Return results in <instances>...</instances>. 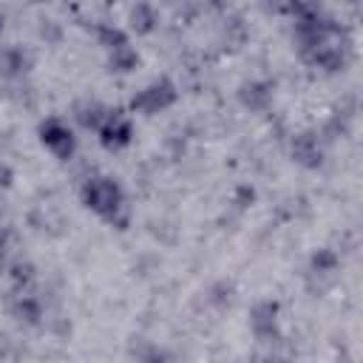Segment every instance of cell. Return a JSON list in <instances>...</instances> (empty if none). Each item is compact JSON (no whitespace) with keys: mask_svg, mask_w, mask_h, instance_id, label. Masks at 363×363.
I'll return each mask as SVG.
<instances>
[{"mask_svg":"<svg viewBox=\"0 0 363 363\" xmlns=\"http://www.w3.org/2000/svg\"><path fill=\"white\" fill-rule=\"evenodd\" d=\"M31 3H48V0H31Z\"/></svg>","mask_w":363,"mask_h":363,"instance_id":"7402d4cb","label":"cell"},{"mask_svg":"<svg viewBox=\"0 0 363 363\" xmlns=\"http://www.w3.org/2000/svg\"><path fill=\"white\" fill-rule=\"evenodd\" d=\"M128 23H130V31H136V34H150V31L156 28L159 17H156V9H153L150 3L139 0V3L130 9V14H128Z\"/></svg>","mask_w":363,"mask_h":363,"instance_id":"30bf717a","label":"cell"},{"mask_svg":"<svg viewBox=\"0 0 363 363\" xmlns=\"http://www.w3.org/2000/svg\"><path fill=\"white\" fill-rule=\"evenodd\" d=\"M3 28H6V17H3V11H0V34H3Z\"/></svg>","mask_w":363,"mask_h":363,"instance_id":"44dd1931","label":"cell"},{"mask_svg":"<svg viewBox=\"0 0 363 363\" xmlns=\"http://www.w3.org/2000/svg\"><path fill=\"white\" fill-rule=\"evenodd\" d=\"M37 133H40V142H43L57 159H62V162H68V159L77 153V136H74V130H71L62 119H57V116L43 119L40 128H37Z\"/></svg>","mask_w":363,"mask_h":363,"instance_id":"277c9868","label":"cell"},{"mask_svg":"<svg viewBox=\"0 0 363 363\" xmlns=\"http://www.w3.org/2000/svg\"><path fill=\"white\" fill-rule=\"evenodd\" d=\"M79 199L91 213H96L108 224H116L119 230H125V224H128L125 190L113 176H91V179H85L82 187H79Z\"/></svg>","mask_w":363,"mask_h":363,"instance_id":"6da1fadb","label":"cell"},{"mask_svg":"<svg viewBox=\"0 0 363 363\" xmlns=\"http://www.w3.org/2000/svg\"><path fill=\"white\" fill-rule=\"evenodd\" d=\"M31 278H34V264L17 261V264L11 267V281H14V284H28Z\"/></svg>","mask_w":363,"mask_h":363,"instance_id":"2e32d148","label":"cell"},{"mask_svg":"<svg viewBox=\"0 0 363 363\" xmlns=\"http://www.w3.org/2000/svg\"><path fill=\"white\" fill-rule=\"evenodd\" d=\"M295 3H298V0H267V6H269L272 11H281V14H292Z\"/></svg>","mask_w":363,"mask_h":363,"instance_id":"e0dca14e","label":"cell"},{"mask_svg":"<svg viewBox=\"0 0 363 363\" xmlns=\"http://www.w3.org/2000/svg\"><path fill=\"white\" fill-rule=\"evenodd\" d=\"M278 312H281L278 301H269V298L258 301V303L250 309V329H252V335H255L258 340H272V337H278Z\"/></svg>","mask_w":363,"mask_h":363,"instance_id":"8992f818","label":"cell"},{"mask_svg":"<svg viewBox=\"0 0 363 363\" xmlns=\"http://www.w3.org/2000/svg\"><path fill=\"white\" fill-rule=\"evenodd\" d=\"M108 111H111V108H105L102 102H96V99H85V102H79V105L74 108V116H77V122H79L85 130H96V128L105 122Z\"/></svg>","mask_w":363,"mask_h":363,"instance_id":"9c48e42d","label":"cell"},{"mask_svg":"<svg viewBox=\"0 0 363 363\" xmlns=\"http://www.w3.org/2000/svg\"><path fill=\"white\" fill-rule=\"evenodd\" d=\"M289 153H292V159L301 164V167H320V162H323V150H320V142H318V136L312 133V130H303V133H298L295 139H292V147H289Z\"/></svg>","mask_w":363,"mask_h":363,"instance_id":"52a82bcc","label":"cell"},{"mask_svg":"<svg viewBox=\"0 0 363 363\" xmlns=\"http://www.w3.org/2000/svg\"><path fill=\"white\" fill-rule=\"evenodd\" d=\"M96 133H99L102 147H108V150H122V147H128L130 139H133V122H130V116L122 113V111H108V116H105V122L96 128Z\"/></svg>","mask_w":363,"mask_h":363,"instance_id":"5b68a950","label":"cell"},{"mask_svg":"<svg viewBox=\"0 0 363 363\" xmlns=\"http://www.w3.org/2000/svg\"><path fill=\"white\" fill-rule=\"evenodd\" d=\"M238 99L250 111H267L269 102H272V85L264 82V79H250L238 88Z\"/></svg>","mask_w":363,"mask_h":363,"instance_id":"ba28073f","label":"cell"},{"mask_svg":"<svg viewBox=\"0 0 363 363\" xmlns=\"http://www.w3.org/2000/svg\"><path fill=\"white\" fill-rule=\"evenodd\" d=\"M31 62H34L31 54H26L23 48H11V51L3 54V71L6 74H14V77L17 74H26L31 68Z\"/></svg>","mask_w":363,"mask_h":363,"instance_id":"5bb4252c","label":"cell"},{"mask_svg":"<svg viewBox=\"0 0 363 363\" xmlns=\"http://www.w3.org/2000/svg\"><path fill=\"white\" fill-rule=\"evenodd\" d=\"M96 37L105 45V51H113L119 45H128V34L122 28H116V26H99L96 28Z\"/></svg>","mask_w":363,"mask_h":363,"instance_id":"9a60e30c","label":"cell"},{"mask_svg":"<svg viewBox=\"0 0 363 363\" xmlns=\"http://www.w3.org/2000/svg\"><path fill=\"white\" fill-rule=\"evenodd\" d=\"M108 65H111V71H116V74H130V71H136V65H139V54H136V48L128 43V45H119V48H113V51H108Z\"/></svg>","mask_w":363,"mask_h":363,"instance_id":"8fae6325","label":"cell"},{"mask_svg":"<svg viewBox=\"0 0 363 363\" xmlns=\"http://www.w3.org/2000/svg\"><path fill=\"white\" fill-rule=\"evenodd\" d=\"M301 54L306 57V62H309V65L323 68V71H329V74L343 71V68H346V62H349V45H346V40H343L340 28H335L332 34H326L323 40H318L315 45H309V48H306V51H301Z\"/></svg>","mask_w":363,"mask_h":363,"instance_id":"7a4b0ae2","label":"cell"},{"mask_svg":"<svg viewBox=\"0 0 363 363\" xmlns=\"http://www.w3.org/2000/svg\"><path fill=\"white\" fill-rule=\"evenodd\" d=\"M176 99H179V91H176L173 79L159 77V79L147 82L142 91H136V94L130 96V111H133V113L153 116V113H159V111H167Z\"/></svg>","mask_w":363,"mask_h":363,"instance_id":"3957f363","label":"cell"},{"mask_svg":"<svg viewBox=\"0 0 363 363\" xmlns=\"http://www.w3.org/2000/svg\"><path fill=\"white\" fill-rule=\"evenodd\" d=\"M207 3H210V6H213V9H221V6H224V3H227V0H207Z\"/></svg>","mask_w":363,"mask_h":363,"instance_id":"ffe728a7","label":"cell"},{"mask_svg":"<svg viewBox=\"0 0 363 363\" xmlns=\"http://www.w3.org/2000/svg\"><path fill=\"white\" fill-rule=\"evenodd\" d=\"M252 199H255V190H252V187H238V193H235V204H238V207L252 204Z\"/></svg>","mask_w":363,"mask_h":363,"instance_id":"ac0fdd59","label":"cell"},{"mask_svg":"<svg viewBox=\"0 0 363 363\" xmlns=\"http://www.w3.org/2000/svg\"><path fill=\"white\" fill-rule=\"evenodd\" d=\"M11 182H14V170L6 162H0V187L6 190V187H11Z\"/></svg>","mask_w":363,"mask_h":363,"instance_id":"d6986e66","label":"cell"},{"mask_svg":"<svg viewBox=\"0 0 363 363\" xmlns=\"http://www.w3.org/2000/svg\"><path fill=\"white\" fill-rule=\"evenodd\" d=\"M337 264H340V258H337V252L329 250V247L315 250L312 258H309V267H312L315 275H332V272L337 269Z\"/></svg>","mask_w":363,"mask_h":363,"instance_id":"4fadbf2b","label":"cell"},{"mask_svg":"<svg viewBox=\"0 0 363 363\" xmlns=\"http://www.w3.org/2000/svg\"><path fill=\"white\" fill-rule=\"evenodd\" d=\"M11 315H14L20 323L34 326V323H40V318H43V306H40V301L31 298V295H17V301L11 303Z\"/></svg>","mask_w":363,"mask_h":363,"instance_id":"7c38bea8","label":"cell"}]
</instances>
